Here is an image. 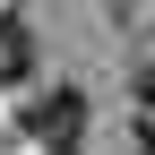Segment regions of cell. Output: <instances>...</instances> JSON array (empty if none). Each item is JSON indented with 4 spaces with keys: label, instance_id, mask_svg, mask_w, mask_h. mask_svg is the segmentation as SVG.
<instances>
[{
    "label": "cell",
    "instance_id": "cell-1",
    "mask_svg": "<svg viewBox=\"0 0 155 155\" xmlns=\"http://www.w3.org/2000/svg\"><path fill=\"white\" fill-rule=\"evenodd\" d=\"M17 121H26V138H43L52 155H61V147H78V129H86V95L78 86H43Z\"/></svg>",
    "mask_w": 155,
    "mask_h": 155
},
{
    "label": "cell",
    "instance_id": "cell-2",
    "mask_svg": "<svg viewBox=\"0 0 155 155\" xmlns=\"http://www.w3.org/2000/svg\"><path fill=\"white\" fill-rule=\"evenodd\" d=\"M26 69H35V35L17 26L9 9H0V86H17V78H26Z\"/></svg>",
    "mask_w": 155,
    "mask_h": 155
},
{
    "label": "cell",
    "instance_id": "cell-3",
    "mask_svg": "<svg viewBox=\"0 0 155 155\" xmlns=\"http://www.w3.org/2000/svg\"><path fill=\"white\" fill-rule=\"evenodd\" d=\"M138 95H147V104H155V52H147V69H138Z\"/></svg>",
    "mask_w": 155,
    "mask_h": 155
},
{
    "label": "cell",
    "instance_id": "cell-4",
    "mask_svg": "<svg viewBox=\"0 0 155 155\" xmlns=\"http://www.w3.org/2000/svg\"><path fill=\"white\" fill-rule=\"evenodd\" d=\"M61 155H78V147H61Z\"/></svg>",
    "mask_w": 155,
    "mask_h": 155
}]
</instances>
